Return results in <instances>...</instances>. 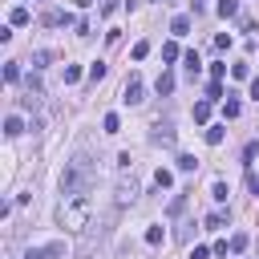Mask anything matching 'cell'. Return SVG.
<instances>
[{
	"label": "cell",
	"mask_w": 259,
	"mask_h": 259,
	"mask_svg": "<svg viewBox=\"0 0 259 259\" xmlns=\"http://www.w3.org/2000/svg\"><path fill=\"white\" fill-rule=\"evenodd\" d=\"M89 186H93V162H89L85 150H77L69 158V166H65V174H61V194L77 199V194H89Z\"/></svg>",
	"instance_id": "1"
},
{
	"label": "cell",
	"mask_w": 259,
	"mask_h": 259,
	"mask_svg": "<svg viewBox=\"0 0 259 259\" xmlns=\"http://www.w3.org/2000/svg\"><path fill=\"white\" fill-rule=\"evenodd\" d=\"M89 211H93L89 194H77V199H61V207H57V223L65 227V231H85V227H89Z\"/></svg>",
	"instance_id": "2"
},
{
	"label": "cell",
	"mask_w": 259,
	"mask_h": 259,
	"mask_svg": "<svg viewBox=\"0 0 259 259\" xmlns=\"http://www.w3.org/2000/svg\"><path fill=\"white\" fill-rule=\"evenodd\" d=\"M134 199H138V182H134V178H122V182H118V194H114V203H118V207H130Z\"/></svg>",
	"instance_id": "3"
},
{
	"label": "cell",
	"mask_w": 259,
	"mask_h": 259,
	"mask_svg": "<svg viewBox=\"0 0 259 259\" xmlns=\"http://www.w3.org/2000/svg\"><path fill=\"white\" fill-rule=\"evenodd\" d=\"M142 93H146V89H142V77L134 73V77L126 81V93H122V102H126V106H138V102H142Z\"/></svg>",
	"instance_id": "4"
},
{
	"label": "cell",
	"mask_w": 259,
	"mask_h": 259,
	"mask_svg": "<svg viewBox=\"0 0 259 259\" xmlns=\"http://www.w3.org/2000/svg\"><path fill=\"white\" fill-rule=\"evenodd\" d=\"M154 142L170 146V142H174V126H170V122H158V126H154Z\"/></svg>",
	"instance_id": "5"
},
{
	"label": "cell",
	"mask_w": 259,
	"mask_h": 259,
	"mask_svg": "<svg viewBox=\"0 0 259 259\" xmlns=\"http://www.w3.org/2000/svg\"><path fill=\"white\" fill-rule=\"evenodd\" d=\"M215 12H219L223 20H231V16H239V0H219V4H215Z\"/></svg>",
	"instance_id": "6"
},
{
	"label": "cell",
	"mask_w": 259,
	"mask_h": 259,
	"mask_svg": "<svg viewBox=\"0 0 259 259\" xmlns=\"http://www.w3.org/2000/svg\"><path fill=\"white\" fill-rule=\"evenodd\" d=\"M20 130H24V122H20L16 114H8V118H4V134H8V138H16Z\"/></svg>",
	"instance_id": "7"
},
{
	"label": "cell",
	"mask_w": 259,
	"mask_h": 259,
	"mask_svg": "<svg viewBox=\"0 0 259 259\" xmlns=\"http://www.w3.org/2000/svg\"><path fill=\"white\" fill-rule=\"evenodd\" d=\"M223 227H227V215L223 211H211L207 215V231H223Z\"/></svg>",
	"instance_id": "8"
},
{
	"label": "cell",
	"mask_w": 259,
	"mask_h": 259,
	"mask_svg": "<svg viewBox=\"0 0 259 259\" xmlns=\"http://www.w3.org/2000/svg\"><path fill=\"white\" fill-rule=\"evenodd\" d=\"M45 24H49V28H57V24H69V12L53 8V12H45Z\"/></svg>",
	"instance_id": "9"
},
{
	"label": "cell",
	"mask_w": 259,
	"mask_h": 259,
	"mask_svg": "<svg viewBox=\"0 0 259 259\" xmlns=\"http://www.w3.org/2000/svg\"><path fill=\"white\" fill-rule=\"evenodd\" d=\"M170 32H174V37H186V32H190V16H174L170 20Z\"/></svg>",
	"instance_id": "10"
},
{
	"label": "cell",
	"mask_w": 259,
	"mask_h": 259,
	"mask_svg": "<svg viewBox=\"0 0 259 259\" xmlns=\"http://www.w3.org/2000/svg\"><path fill=\"white\" fill-rule=\"evenodd\" d=\"M227 247H231V255L247 251V235H243V231H239V235H231V239H227Z\"/></svg>",
	"instance_id": "11"
},
{
	"label": "cell",
	"mask_w": 259,
	"mask_h": 259,
	"mask_svg": "<svg viewBox=\"0 0 259 259\" xmlns=\"http://www.w3.org/2000/svg\"><path fill=\"white\" fill-rule=\"evenodd\" d=\"M8 20H12L16 28H24V24L32 20V12H28V8H12V16H8Z\"/></svg>",
	"instance_id": "12"
},
{
	"label": "cell",
	"mask_w": 259,
	"mask_h": 259,
	"mask_svg": "<svg viewBox=\"0 0 259 259\" xmlns=\"http://www.w3.org/2000/svg\"><path fill=\"white\" fill-rule=\"evenodd\" d=\"M154 89H158V93H162V97H166V93H170V89H174V73H162V77H158V85H154Z\"/></svg>",
	"instance_id": "13"
},
{
	"label": "cell",
	"mask_w": 259,
	"mask_h": 259,
	"mask_svg": "<svg viewBox=\"0 0 259 259\" xmlns=\"http://www.w3.org/2000/svg\"><path fill=\"white\" fill-rule=\"evenodd\" d=\"M227 194H231V190H227V182L219 178V182L211 186V199H215V203H227Z\"/></svg>",
	"instance_id": "14"
},
{
	"label": "cell",
	"mask_w": 259,
	"mask_h": 259,
	"mask_svg": "<svg viewBox=\"0 0 259 259\" xmlns=\"http://www.w3.org/2000/svg\"><path fill=\"white\" fill-rule=\"evenodd\" d=\"M4 81H8V85L20 81V61H8V65H4Z\"/></svg>",
	"instance_id": "15"
},
{
	"label": "cell",
	"mask_w": 259,
	"mask_h": 259,
	"mask_svg": "<svg viewBox=\"0 0 259 259\" xmlns=\"http://www.w3.org/2000/svg\"><path fill=\"white\" fill-rule=\"evenodd\" d=\"M223 118H239V102L231 93H227V102H223Z\"/></svg>",
	"instance_id": "16"
},
{
	"label": "cell",
	"mask_w": 259,
	"mask_h": 259,
	"mask_svg": "<svg viewBox=\"0 0 259 259\" xmlns=\"http://www.w3.org/2000/svg\"><path fill=\"white\" fill-rule=\"evenodd\" d=\"M178 170H182V174H190V170H199V162H194V154H182V158H178Z\"/></svg>",
	"instance_id": "17"
},
{
	"label": "cell",
	"mask_w": 259,
	"mask_h": 259,
	"mask_svg": "<svg viewBox=\"0 0 259 259\" xmlns=\"http://www.w3.org/2000/svg\"><path fill=\"white\" fill-rule=\"evenodd\" d=\"M223 134H227V126H211V130H207V142H211V146H219V142H223Z\"/></svg>",
	"instance_id": "18"
},
{
	"label": "cell",
	"mask_w": 259,
	"mask_h": 259,
	"mask_svg": "<svg viewBox=\"0 0 259 259\" xmlns=\"http://www.w3.org/2000/svg\"><path fill=\"white\" fill-rule=\"evenodd\" d=\"M102 126H106V134H118V130H122V122H118V114H106V118H102Z\"/></svg>",
	"instance_id": "19"
},
{
	"label": "cell",
	"mask_w": 259,
	"mask_h": 259,
	"mask_svg": "<svg viewBox=\"0 0 259 259\" xmlns=\"http://www.w3.org/2000/svg\"><path fill=\"white\" fill-rule=\"evenodd\" d=\"M81 81V69L77 65H65V85H77Z\"/></svg>",
	"instance_id": "20"
},
{
	"label": "cell",
	"mask_w": 259,
	"mask_h": 259,
	"mask_svg": "<svg viewBox=\"0 0 259 259\" xmlns=\"http://www.w3.org/2000/svg\"><path fill=\"white\" fill-rule=\"evenodd\" d=\"M154 182L166 190V186H174V174H170V170H158V174H154Z\"/></svg>",
	"instance_id": "21"
},
{
	"label": "cell",
	"mask_w": 259,
	"mask_h": 259,
	"mask_svg": "<svg viewBox=\"0 0 259 259\" xmlns=\"http://www.w3.org/2000/svg\"><path fill=\"white\" fill-rule=\"evenodd\" d=\"M211 118V102H199V106H194V122H207Z\"/></svg>",
	"instance_id": "22"
},
{
	"label": "cell",
	"mask_w": 259,
	"mask_h": 259,
	"mask_svg": "<svg viewBox=\"0 0 259 259\" xmlns=\"http://www.w3.org/2000/svg\"><path fill=\"white\" fill-rule=\"evenodd\" d=\"M162 239H166V235H162V227H150V231H146V243H150V247H158Z\"/></svg>",
	"instance_id": "23"
},
{
	"label": "cell",
	"mask_w": 259,
	"mask_h": 259,
	"mask_svg": "<svg viewBox=\"0 0 259 259\" xmlns=\"http://www.w3.org/2000/svg\"><path fill=\"white\" fill-rule=\"evenodd\" d=\"M186 73H190V77H194V73H199V53H194V49L186 53Z\"/></svg>",
	"instance_id": "24"
},
{
	"label": "cell",
	"mask_w": 259,
	"mask_h": 259,
	"mask_svg": "<svg viewBox=\"0 0 259 259\" xmlns=\"http://www.w3.org/2000/svg\"><path fill=\"white\" fill-rule=\"evenodd\" d=\"M231 77H235V81H247L251 69H247V65H231Z\"/></svg>",
	"instance_id": "25"
},
{
	"label": "cell",
	"mask_w": 259,
	"mask_h": 259,
	"mask_svg": "<svg viewBox=\"0 0 259 259\" xmlns=\"http://www.w3.org/2000/svg\"><path fill=\"white\" fill-rule=\"evenodd\" d=\"M102 77H106V65H102V61L89 65V81H102Z\"/></svg>",
	"instance_id": "26"
},
{
	"label": "cell",
	"mask_w": 259,
	"mask_h": 259,
	"mask_svg": "<svg viewBox=\"0 0 259 259\" xmlns=\"http://www.w3.org/2000/svg\"><path fill=\"white\" fill-rule=\"evenodd\" d=\"M247 190L259 199V174H255V170H247Z\"/></svg>",
	"instance_id": "27"
},
{
	"label": "cell",
	"mask_w": 259,
	"mask_h": 259,
	"mask_svg": "<svg viewBox=\"0 0 259 259\" xmlns=\"http://www.w3.org/2000/svg\"><path fill=\"white\" fill-rule=\"evenodd\" d=\"M146 53H150V41H138L134 45V61H146Z\"/></svg>",
	"instance_id": "28"
},
{
	"label": "cell",
	"mask_w": 259,
	"mask_h": 259,
	"mask_svg": "<svg viewBox=\"0 0 259 259\" xmlns=\"http://www.w3.org/2000/svg\"><path fill=\"white\" fill-rule=\"evenodd\" d=\"M207 97H211V102H219V97H223V85H219V81H211V85H207Z\"/></svg>",
	"instance_id": "29"
},
{
	"label": "cell",
	"mask_w": 259,
	"mask_h": 259,
	"mask_svg": "<svg viewBox=\"0 0 259 259\" xmlns=\"http://www.w3.org/2000/svg\"><path fill=\"white\" fill-rule=\"evenodd\" d=\"M215 49H231V32H219V37H215Z\"/></svg>",
	"instance_id": "30"
},
{
	"label": "cell",
	"mask_w": 259,
	"mask_h": 259,
	"mask_svg": "<svg viewBox=\"0 0 259 259\" xmlns=\"http://www.w3.org/2000/svg\"><path fill=\"white\" fill-rule=\"evenodd\" d=\"M49 57H53V53H45V49H41V53H32V65H37V69H45V61H49Z\"/></svg>",
	"instance_id": "31"
},
{
	"label": "cell",
	"mask_w": 259,
	"mask_h": 259,
	"mask_svg": "<svg viewBox=\"0 0 259 259\" xmlns=\"http://www.w3.org/2000/svg\"><path fill=\"white\" fill-rule=\"evenodd\" d=\"M178 57V45H162V61H174Z\"/></svg>",
	"instance_id": "32"
},
{
	"label": "cell",
	"mask_w": 259,
	"mask_h": 259,
	"mask_svg": "<svg viewBox=\"0 0 259 259\" xmlns=\"http://www.w3.org/2000/svg\"><path fill=\"white\" fill-rule=\"evenodd\" d=\"M182 207H186V194H174V203H170V215H178Z\"/></svg>",
	"instance_id": "33"
},
{
	"label": "cell",
	"mask_w": 259,
	"mask_h": 259,
	"mask_svg": "<svg viewBox=\"0 0 259 259\" xmlns=\"http://www.w3.org/2000/svg\"><path fill=\"white\" fill-rule=\"evenodd\" d=\"M190 259H211V251H207V247H194V251H190Z\"/></svg>",
	"instance_id": "34"
},
{
	"label": "cell",
	"mask_w": 259,
	"mask_h": 259,
	"mask_svg": "<svg viewBox=\"0 0 259 259\" xmlns=\"http://www.w3.org/2000/svg\"><path fill=\"white\" fill-rule=\"evenodd\" d=\"M24 259H49V255H45V247H41V251H24Z\"/></svg>",
	"instance_id": "35"
},
{
	"label": "cell",
	"mask_w": 259,
	"mask_h": 259,
	"mask_svg": "<svg viewBox=\"0 0 259 259\" xmlns=\"http://www.w3.org/2000/svg\"><path fill=\"white\" fill-rule=\"evenodd\" d=\"M251 97H259V77H251Z\"/></svg>",
	"instance_id": "36"
},
{
	"label": "cell",
	"mask_w": 259,
	"mask_h": 259,
	"mask_svg": "<svg viewBox=\"0 0 259 259\" xmlns=\"http://www.w3.org/2000/svg\"><path fill=\"white\" fill-rule=\"evenodd\" d=\"M190 4H194V12H203V8H207V0H190Z\"/></svg>",
	"instance_id": "37"
}]
</instances>
